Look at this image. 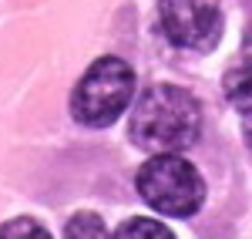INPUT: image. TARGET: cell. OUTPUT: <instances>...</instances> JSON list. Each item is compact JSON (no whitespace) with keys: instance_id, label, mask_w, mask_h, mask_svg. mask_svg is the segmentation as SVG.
I'll use <instances>...</instances> for the list:
<instances>
[{"instance_id":"obj_1","label":"cell","mask_w":252,"mask_h":239,"mask_svg":"<svg viewBox=\"0 0 252 239\" xmlns=\"http://www.w3.org/2000/svg\"><path fill=\"white\" fill-rule=\"evenodd\" d=\"M202 135L198 101L175 84H155L131 111V141L145 152H182Z\"/></svg>"},{"instance_id":"obj_2","label":"cell","mask_w":252,"mask_h":239,"mask_svg":"<svg viewBox=\"0 0 252 239\" xmlns=\"http://www.w3.org/2000/svg\"><path fill=\"white\" fill-rule=\"evenodd\" d=\"M138 192L152 209L185 219L202 209L205 199V182L192 162H185L178 152H158L148 159L138 172Z\"/></svg>"},{"instance_id":"obj_3","label":"cell","mask_w":252,"mask_h":239,"mask_svg":"<svg viewBox=\"0 0 252 239\" xmlns=\"http://www.w3.org/2000/svg\"><path fill=\"white\" fill-rule=\"evenodd\" d=\"M135 95V71L121 58H101L88 68V74L74 88L71 111L81 125H111L128 108Z\"/></svg>"},{"instance_id":"obj_4","label":"cell","mask_w":252,"mask_h":239,"mask_svg":"<svg viewBox=\"0 0 252 239\" xmlns=\"http://www.w3.org/2000/svg\"><path fill=\"white\" fill-rule=\"evenodd\" d=\"M165 37L185 51H212L222 34L219 0H158Z\"/></svg>"},{"instance_id":"obj_5","label":"cell","mask_w":252,"mask_h":239,"mask_svg":"<svg viewBox=\"0 0 252 239\" xmlns=\"http://www.w3.org/2000/svg\"><path fill=\"white\" fill-rule=\"evenodd\" d=\"M225 95L246 121H252V51H242V58L225 71Z\"/></svg>"},{"instance_id":"obj_6","label":"cell","mask_w":252,"mask_h":239,"mask_svg":"<svg viewBox=\"0 0 252 239\" xmlns=\"http://www.w3.org/2000/svg\"><path fill=\"white\" fill-rule=\"evenodd\" d=\"M64 239H111V233L104 229L101 216H94V212H78V216L67 219Z\"/></svg>"},{"instance_id":"obj_7","label":"cell","mask_w":252,"mask_h":239,"mask_svg":"<svg viewBox=\"0 0 252 239\" xmlns=\"http://www.w3.org/2000/svg\"><path fill=\"white\" fill-rule=\"evenodd\" d=\"M115 239H175V236L155 219H128L115 233Z\"/></svg>"},{"instance_id":"obj_8","label":"cell","mask_w":252,"mask_h":239,"mask_svg":"<svg viewBox=\"0 0 252 239\" xmlns=\"http://www.w3.org/2000/svg\"><path fill=\"white\" fill-rule=\"evenodd\" d=\"M0 239H51V236H47V229L40 222L20 216V219H10L0 226Z\"/></svg>"},{"instance_id":"obj_9","label":"cell","mask_w":252,"mask_h":239,"mask_svg":"<svg viewBox=\"0 0 252 239\" xmlns=\"http://www.w3.org/2000/svg\"><path fill=\"white\" fill-rule=\"evenodd\" d=\"M246 51H252V31H249V40H246Z\"/></svg>"}]
</instances>
